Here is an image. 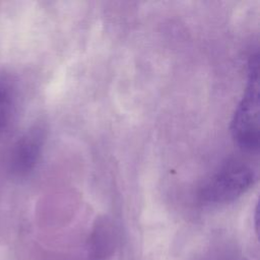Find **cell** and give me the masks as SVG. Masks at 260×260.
<instances>
[{
  "mask_svg": "<svg viewBox=\"0 0 260 260\" xmlns=\"http://www.w3.org/2000/svg\"><path fill=\"white\" fill-rule=\"evenodd\" d=\"M259 57L256 52L250 58L247 85L231 123L234 140L250 152L259 148Z\"/></svg>",
  "mask_w": 260,
  "mask_h": 260,
  "instance_id": "cell-1",
  "label": "cell"
},
{
  "mask_svg": "<svg viewBox=\"0 0 260 260\" xmlns=\"http://www.w3.org/2000/svg\"><path fill=\"white\" fill-rule=\"evenodd\" d=\"M17 110V90L14 81L0 75V134L9 128Z\"/></svg>",
  "mask_w": 260,
  "mask_h": 260,
  "instance_id": "cell-4",
  "label": "cell"
},
{
  "mask_svg": "<svg viewBox=\"0 0 260 260\" xmlns=\"http://www.w3.org/2000/svg\"><path fill=\"white\" fill-rule=\"evenodd\" d=\"M44 138L40 128H32L19 138L11 155V168L15 174L27 175L35 169L42 153Z\"/></svg>",
  "mask_w": 260,
  "mask_h": 260,
  "instance_id": "cell-3",
  "label": "cell"
},
{
  "mask_svg": "<svg viewBox=\"0 0 260 260\" xmlns=\"http://www.w3.org/2000/svg\"><path fill=\"white\" fill-rule=\"evenodd\" d=\"M258 173L251 165L235 160L223 166L203 186L200 197L204 202L219 204L236 200L257 181Z\"/></svg>",
  "mask_w": 260,
  "mask_h": 260,
  "instance_id": "cell-2",
  "label": "cell"
}]
</instances>
